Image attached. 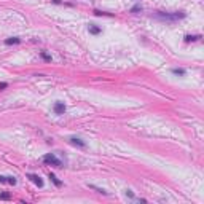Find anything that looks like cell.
<instances>
[{"label": "cell", "mask_w": 204, "mask_h": 204, "mask_svg": "<svg viewBox=\"0 0 204 204\" xmlns=\"http://www.w3.org/2000/svg\"><path fill=\"white\" fill-rule=\"evenodd\" d=\"M139 11H142V6L140 5H136V6H132V8H131V13H139Z\"/></svg>", "instance_id": "4fadbf2b"}, {"label": "cell", "mask_w": 204, "mask_h": 204, "mask_svg": "<svg viewBox=\"0 0 204 204\" xmlns=\"http://www.w3.org/2000/svg\"><path fill=\"white\" fill-rule=\"evenodd\" d=\"M53 110H54L56 115H62L64 112H66V105H64V102H56L54 107H53Z\"/></svg>", "instance_id": "3957f363"}, {"label": "cell", "mask_w": 204, "mask_h": 204, "mask_svg": "<svg viewBox=\"0 0 204 204\" xmlns=\"http://www.w3.org/2000/svg\"><path fill=\"white\" fill-rule=\"evenodd\" d=\"M94 15H96V16H110V13H104V11L96 10V11H94Z\"/></svg>", "instance_id": "5bb4252c"}, {"label": "cell", "mask_w": 204, "mask_h": 204, "mask_svg": "<svg viewBox=\"0 0 204 204\" xmlns=\"http://www.w3.org/2000/svg\"><path fill=\"white\" fill-rule=\"evenodd\" d=\"M50 179H51V182H53V183H54V185H56V187H61V185H62V182H61V180L57 179V177H56V175H54V174H51V172H50Z\"/></svg>", "instance_id": "ba28073f"}, {"label": "cell", "mask_w": 204, "mask_h": 204, "mask_svg": "<svg viewBox=\"0 0 204 204\" xmlns=\"http://www.w3.org/2000/svg\"><path fill=\"white\" fill-rule=\"evenodd\" d=\"M89 34H93V35H99V34H101V27L91 24V26H89Z\"/></svg>", "instance_id": "8992f818"}, {"label": "cell", "mask_w": 204, "mask_h": 204, "mask_svg": "<svg viewBox=\"0 0 204 204\" xmlns=\"http://www.w3.org/2000/svg\"><path fill=\"white\" fill-rule=\"evenodd\" d=\"M69 142H70L72 145H78V147H86V144H85L81 139H78V137H70Z\"/></svg>", "instance_id": "5b68a950"}, {"label": "cell", "mask_w": 204, "mask_h": 204, "mask_svg": "<svg viewBox=\"0 0 204 204\" xmlns=\"http://www.w3.org/2000/svg\"><path fill=\"white\" fill-rule=\"evenodd\" d=\"M156 18L163 19V21H177V19H183V18H185V13H183V11H175V13L158 11V13H156Z\"/></svg>", "instance_id": "6da1fadb"}, {"label": "cell", "mask_w": 204, "mask_h": 204, "mask_svg": "<svg viewBox=\"0 0 204 204\" xmlns=\"http://www.w3.org/2000/svg\"><path fill=\"white\" fill-rule=\"evenodd\" d=\"M16 177H6V183H10V185H16Z\"/></svg>", "instance_id": "7c38bea8"}, {"label": "cell", "mask_w": 204, "mask_h": 204, "mask_svg": "<svg viewBox=\"0 0 204 204\" xmlns=\"http://www.w3.org/2000/svg\"><path fill=\"white\" fill-rule=\"evenodd\" d=\"M201 38V35H187L185 37V42L190 43V42H198V40Z\"/></svg>", "instance_id": "52a82bcc"}, {"label": "cell", "mask_w": 204, "mask_h": 204, "mask_svg": "<svg viewBox=\"0 0 204 204\" xmlns=\"http://www.w3.org/2000/svg\"><path fill=\"white\" fill-rule=\"evenodd\" d=\"M89 188H93V190H96L97 193H102V195H108L105 190H102V188H99V187H96V185H89Z\"/></svg>", "instance_id": "8fae6325"}, {"label": "cell", "mask_w": 204, "mask_h": 204, "mask_svg": "<svg viewBox=\"0 0 204 204\" xmlns=\"http://www.w3.org/2000/svg\"><path fill=\"white\" fill-rule=\"evenodd\" d=\"M126 195L129 196V198H134V193H132L131 190H126Z\"/></svg>", "instance_id": "e0dca14e"}, {"label": "cell", "mask_w": 204, "mask_h": 204, "mask_svg": "<svg viewBox=\"0 0 204 204\" xmlns=\"http://www.w3.org/2000/svg\"><path fill=\"white\" fill-rule=\"evenodd\" d=\"M19 42H21V38H18V37H13V38H6L5 40L6 45H16V43H19Z\"/></svg>", "instance_id": "9c48e42d"}, {"label": "cell", "mask_w": 204, "mask_h": 204, "mask_svg": "<svg viewBox=\"0 0 204 204\" xmlns=\"http://www.w3.org/2000/svg\"><path fill=\"white\" fill-rule=\"evenodd\" d=\"M172 73H174V75H179V77H183V75H185V70H183V69H177V67H175V69H172Z\"/></svg>", "instance_id": "30bf717a"}, {"label": "cell", "mask_w": 204, "mask_h": 204, "mask_svg": "<svg viewBox=\"0 0 204 204\" xmlns=\"http://www.w3.org/2000/svg\"><path fill=\"white\" fill-rule=\"evenodd\" d=\"M43 163L51 164V166H56V168H62V161H61L56 155H53V153H48V155L43 156Z\"/></svg>", "instance_id": "7a4b0ae2"}, {"label": "cell", "mask_w": 204, "mask_h": 204, "mask_svg": "<svg viewBox=\"0 0 204 204\" xmlns=\"http://www.w3.org/2000/svg\"><path fill=\"white\" fill-rule=\"evenodd\" d=\"M0 199H10V195L8 193H2V195H0Z\"/></svg>", "instance_id": "2e32d148"}, {"label": "cell", "mask_w": 204, "mask_h": 204, "mask_svg": "<svg viewBox=\"0 0 204 204\" xmlns=\"http://www.w3.org/2000/svg\"><path fill=\"white\" fill-rule=\"evenodd\" d=\"M27 177H29L30 180H32V182L35 183L37 187H43V180L40 179V177H38V175H37V174H27Z\"/></svg>", "instance_id": "277c9868"}, {"label": "cell", "mask_w": 204, "mask_h": 204, "mask_svg": "<svg viewBox=\"0 0 204 204\" xmlns=\"http://www.w3.org/2000/svg\"><path fill=\"white\" fill-rule=\"evenodd\" d=\"M0 183H6V177H3V175H0Z\"/></svg>", "instance_id": "ac0fdd59"}, {"label": "cell", "mask_w": 204, "mask_h": 204, "mask_svg": "<svg viewBox=\"0 0 204 204\" xmlns=\"http://www.w3.org/2000/svg\"><path fill=\"white\" fill-rule=\"evenodd\" d=\"M6 86H8L6 83H0V89H3V88H6Z\"/></svg>", "instance_id": "d6986e66"}, {"label": "cell", "mask_w": 204, "mask_h": 204, "mask_svg": "<svg viewBox=\"0 0 204 204\" xmlns=\"http://www.w3.org/2000/svg\"><path fill=\"white\" fill-rule=\"evenodd\" d=\"M40 56H42L45 61H51V56H50V54H46V53H40Z\"/></svg>", "instance_id": "9a60e30c"}]
</instances>
